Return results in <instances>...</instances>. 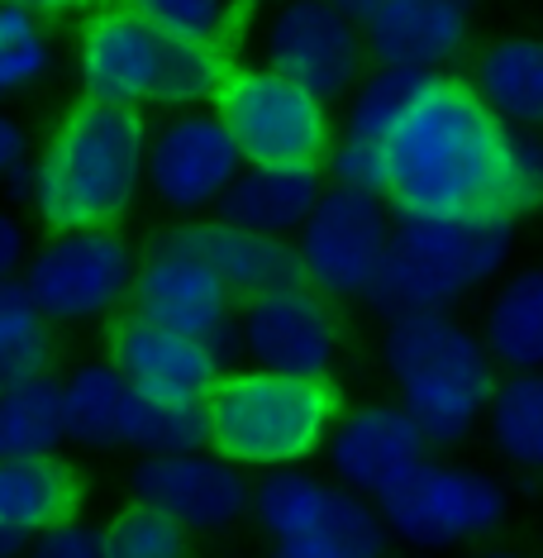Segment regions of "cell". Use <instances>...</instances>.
I'll list each match as a JSON object with an SVG mask.
<instances>
[{
	"mask_svg": "<svg viewBox=\"0 0 543 558\" xmlns=\"http://www.w3.org/2000/svg\"><path fill=\"white\" fill-rule=\"evenodd\" d=\"M515 130L467 77L434 72L386 138V206L396 220H510Z\"/></svg>",
	"mask_w": 543,
	"mask_h": 558,
	"instance_id": "cell-1",
	"label": "cell"
},
{
	"mask_svg": "<svg viewBox=\"0 0 543 558\" xmlns=\"http://www.w3.org/2000/svg\"><path fill=\"white\" fill-rule=\"evenodd\" d=\"M148 124L144 110L82 96L58 116L39 162L34 215L48 234L124 230L148 177Z\"/></svg>",
	"mask_w": 543,
	"mask_h": 558,
	"instance_id": "cell-2",
	"label": "cell"
},
{
	"mask_svg": "<svg viewBox=\"0 0 543 558\" xmlns=\"http://www.w3.org/2000/svg\"><path fill=\"white\" fill-rule=\"evenodd\" d=\"M348 397L334 373H276V367H224L206 397L210 453L248 473L300 468L324 453Z\"/></svg>",
	"mask_w": 543,
	"mask_h": 558,
	"instance_id": "cell-3",
	"label": "cell"
},
{
	"mask_svg": "<svg viewBox=\"0 0 543 558\" xmlns=\"http://www.w3.org/2000/svg\"><path fill=\"white\" fill-rule=\"evenodd\" d=\"M382 363L396 383V401L420 421L429 444L467 439L501 387L486 339L448 311L391 315Z\"/></svg>",
	"mask_w": 543,
	"mask_h": 558,
	"instance_id": "cell-4",
	"label": "cell"
},
{
	"mask_svg": "<svg viewBox=\"0 0 543 558\" xmlns=\"http://www.w3.org/2000/svg\"><path fill=\"white\" fill-rule=\"evenodd\" d=\"M510 244V220H396L368 301L386 320L410 311H448L505 268Z\"/></svg>",
	"mask_w": 543,
	"mask_h": 558,
	"instance_id": "cell-5",
	"label": "cell"
},
{
	"mask_svg": "<svg viewBox=\"0 0 543 558\" xmlns=\"http://www.w3.org/2000/svg\"><path fill=\"white\" fill-rule=\"evenodd\" d=\"M210 110L234 134L248 168H314L324 172L334 154V116L330 100L276 68H244L234 62Z\"/></svg>",
	"mask_w": 543,
	"mask_h": 558,
	"instance_id": "cell-6",
	"label": "cell"
},
{
	"mask_svg": "<svg viewBox=\"0 0 543 558\" xmlns=\"http://www.w3.org/2000/svg\"><path fill=\"white\" fill-rule=\"evenodd\" d=\"M377 506L396 539L415 549H458L496 535L510 515V492L482 468L424 459L386 497H377Z\"/></svg>",
	"mask_w": 543,
	"mask_h": 558,
	"instance_id": "cell-7",
	"label": "cell"
},
{
	"mask_svg": "<svg viewBox=\"0 0 543 558\" xmlns=\"http://www.w3.org/2000/svg\"><path fill=\"white\" fill-rule=\"evenodd\" d=\"M391 234H396V220L382 196L324 186L320 206L310 210L296 239L310 287L330 301H368L391 253Z\"/></svg>",
	"mask_w": 543,
	"mask_h": 558,
	"instance_id": "cell-8",
	"label": "cell"
},
{
	"mask_svg": "<svg viewBox=\"0 0 543 558\" xmlns=\"http://www.w3.org/2000/svg\"><path fill=\"white\" fill-rule=\"evenodd\" d=\"M268 68L310 86L320 100H344L372 72L362 24L334 0H282L268 20Z\"/></svg>",
	"mask_w": 543,
	"mask_h": 558,
	"instance_id": "cell-9",
	"label": "cell"
},
{
	"mask_svg": "<svg viewBox=\"0 0 543 558\" xmlns=\"http://www.w3.org/2000/svg\"><path fill=\"white\" fill-rule=\"evenodd\" d=\"M134 268L138 263L120 230H77L48 234V244L24 268V282L48 320H96L129 306Z\"/></svg>",
	"mask_w": 543,
	"mask_h": 558,
	"instance_id": "cell-10",
	"label": "cell"
},
{
	"mask_svg": "<svg viewBox=\"0 0 543 558\" xmlns=\"http://www.w3.org/2000/svg\"><path fill=\"white\" fill-rule=\"evenodd\" d=\"M129 311L162 320L182 335H196L230 363V349L238 344V306L230 287L214 277L210 263H200L192 248L153 234L134 268Z\"/></svg>",
	"mask_w": 543,
	"mask_h": 558,
	"instance_id": "cell-11",
	"label": "cell"
},
{
	"mask_svg": "<svg viewBox=\"0 0 543 558\" xmlns=\"http://www.w3.org/2000/svg\"><path fill=\"white\" fill-rule=\"evenodd\" d=\"M168 53H172L168 34L153 29L144 15H134L129 5L110 0V5L91 10L77 29L82 96L134 110L158 106L162 77H168Z\"/></svg>",
	"mask_w": 543,
	"mask_h": 558,
	"instance_id": "cell-12",
	"label": "cell"
},
{
	"mask_svg": "<svg viewBox=\"0 0 543 558\" xmlns=\"http://www.w3.org/2000/svg\"><path fill=\"white\" fill-rule=\"evenodd\" d=\"M106 363L120 367V377L138 397L182 401V405H206L214 383L230 367L206 339L182 335V329L162 320H148V315L129 306L106 325Z\"/></svg>",
	"mask_w": 543,
	"mask_h": 558,
	"instance_id": "cell-13",
	"label": "cell"
},
{
	"mask_svg": "<svg viewBox=\"0 0 543 558\" xmlns=\"http://www.w3.org/2000/svg\"><path fill=\"white\" fill-rule=\"evenodd\" d=\"M248 162L214 110H176L148 138V186L162 206L192 215L220 206Z\"/></svg>",
	"mask_w": 543,
	"mask_h": 558,
	"instance_id": "cell-14",
	"label": "cell"
},
{
	"mask_svg": "<svg viewBox=\"0 0 543 558\" xmlns=\"http://www.w3.org/2000/svg\"><path fill=\"white\" fill-rule=\"evenodd\" d=\"M238 349L252 367L276 373H330L344 349V315L314 287L272 291L238 311Z\"/></svg>",
	"mask_w": 543,
	"mask_h": 558,
	"instance_id": "cell-15",
	"label": "cell"
},
{
	"mask_svg": "<svg viewBox=\"0 0 543 558\" xmlns=\"http://www.w3.org/2000/svg\"><path fill=\"white\" fill-rule=\"evenodd\" d=\"M220 453H158L138 459L129 473V497L153 501L182 520L192 535H220L252 515V482Z\"/></svg>",
	"mask_w": 543,
	"mask_h": 558,
	"instance_id": "cell-16",
	"label": "cell"
},
{
	"mask_svg": "<svg viewBox=\"0 0 543 558\" xmlns=\"http://www.w3.org/2000/svg\"><path fill=\"white\" fill-rule=\"evenodd\" d=\"M158 234L172 239V244H182V248H192L200 263H210L214 277L230 287L238 311L252 306V301H262V296H272V291L310 287L300 244H292V239H282V234L244 230V225L220 220V215H210V220H176Z\"/></svg>",
	"mask_w": 543,
	"mask_h": 558,
	"instance_id": "cell-17",
	"label": "cell"
},
{
	"mask_svg": "<svg viewBox=\"0 0 543 558\" xmlns=\"http://www.w3.org/2000/svg\"><path fill=\"white\" fill-rule=\"evenodd\" d=\"M429 435L420 421L400 401H362L348 405L344 421L334 425L330 444V468L344 487L362 492V497H386L406 473H415L429 459Z\"/></svg>",
	"mask_w": 543,
	"mask_h": 558,
	"instance_id": "cell-18",
	"label": "cell"
},
{
	"mask_svg": "<svg viewBox=\"0 0 543 558\" xmlns=\"http://www.w3.org/2000/svg\"><path fill=\"white\" fill-rule=\"evenodd\" d=\"M372 62L444 72L472 39V0H382L362 20Z\"/></svg>",
	"mask_w": 543,
	"mask_h": 558,
	"instance_id": "cell-19",
	"label": "cell"
},
{
	"mask_svg": "<svg viewBox=\"0 0 543 558\" xmlns=\"http://www.w3.org/2000/svg\"><path fill=\"white\" fill-rule=\"evenodd\" d=\"M91 477L62 449L29 453V459H0V530L39 539L58 525H72L86 511Z\"/></svg>",
	"mask_w": 543,
	"mask_h": 558,
	"instance_id": "cell-20",
	"label": "cell"
},
{
	"mask_svg": "<svg viewBox=\"0 0 543 558\" xmlns=\"http://www.w3.org/2000/svg\"><path fill=\"white\" fill-rule=\"evenodd\" d=\"M324 196V172L314 168H244L224 192L220 220H234L258 234H292L310 220Z\"/></svg>",
	"mask_w": 543,
	"mask_h": 558,
	"instance_id": "cell-21",
	"label": "cell"
},
{
	"mask_svg": "<svg viewBox=\"0 0 543 558\" xmlns=\"http://www.w3.org/2000/svg\"><path fill=\"white\" fill-rule=\"evenodd\" d=\"M482 100L520 134H543V39L539 34H505L486 44L472 62Z\"/></svg>",
	"mask_w": 543,
	"mask_h": 558,
	"instance_id": "cell-22",
	"label": "cell"
},
{
	"mask_svg": "<svg viewBox=\"0 0 543 558\" xmlns=\"http://www.w3.org/2000/svg\"><path fill=\"white\" fill-rule=\"evenodd\" d=\"M58 367V335L24 277L0 282V397L44 383Z\"/></svg>",
	"mask_w": 543,
	"mask_h": 558,
	"instance_id": "cell-23",
	"label": "cell"
},
{
	"mask_svg": "<svg viewBox=\"0 0 543 558\" xmlns=\"http://www.w3.org/2000/svg\"><path fill=\"white\" fill-rule=\"evenodd\" d=\"M482 339L510 373H543V268L505 277L486 306Z\"/></svg>",
	"mask_w": 543,
	"mask_h": 558,
	"instance_id": "cell-24",
	"label": "cell"
},
{
	"mask_svg": "<svg viewBox=\"0 0 543 558\" xmlns=\"http://www.w3.org/2000/svg\"><path fill=\"white\" fill-rule=\"evenodd\" d=\"M386 539H391V525L382 506L338 482L320 525L300 539L276 544V558H386Z\"/></svg>",
	"mask_w": 543,
	"mask_h": 558,
	"instance_id": "cell-25",
	"label": "cell"
},
{
	"mask_svg": "<svg viewBox=\"0 0 543 558\" xmlns=\"http://www.w3.org/2000/svg\"><path fill=\"white\" fill-rule=\"evenodd\" d=\"M134 387L115 363H86L67 377V439L82 449H124Z\"/></svg>",
	"mask_w": 543,
	"mask_h": 558,
	"instance_id": "cell-26",
	"label": "cell"
},
{
	"mask_svg": "<svg viewBox=\"0 0 543 558\" xmlns=\"http://www.w3.org/2000/svg\"><path fill=\"white\" fill-rule=\"evenodd\" d=\"M67 439V383L44 377L0 397V459L53 453Z\"/></svg>",
	"mask_w": 543,
	"mask_h": 558,
	"instance_id": "cell-27",
	"label": "cell"
},
{
	"mask_svg": "<svg viewBox=\"0 0 543 558\" xmlns=\"http://www.w3.org/2000/svg\"><path fill=\"white\" fill-rule=\"evenodd\" d=\"M486 429L501 459L543 473V373L501 377L496 397L486 405Z\"/></svg>",
	"mask_w": 543,
	"mask_h": 558,
	"instance_id": "cell-28",
	"label": "cell"
},
{
	"mask_svg": "<svg viewBox=\"0 0 543 558\" xmlns=\"http://www.w3.org/2000/svg\"><path fill=\"white\" fill-rule=\"evenodd\" d=\"M338 482H324L300 468H276L252 487V520L272 535V544L300 539L320 525V515L330 511Z\"/></svg>",
	"mask_w": 543,
	"mask_h": 558,
	"instance_id": "cell-29",
	"label": "cell"
},
{
	"mask_svg": "<svg viewBox=\"0 0 543 558\" xmlns=\"http://www.w3.org/2000/svg\"><path fill=\"white\" fill-rule=\"evenodd\" d=\"M434 82V72H420V68H382L372 62V72L362 77V86L348 96V124L344 134H358V138H391L400 120L410 116V106L424 96V86Z\"/></svg>",
	"mask_w": 543,
	"mask_h": 558,
	"instance_id": "cell-30",
	"label": "cell"
},
{
	"mask_svg": "<svg viewBox=\"0 0 543 558\" xmlns=\"http://www.w3.org/2000/svg\"><path fill=\"white\" fill-rule=\"evenodd\" d=\"M124 449H138L144 459H158V453H200V449H210L206 405L153 401V397H138V391H134L129 425H124Z\"/></svg>",
	"mask_w": 543,
	"mask_h": 558,
	"instance_id": "cell-31",
	"label": "cell"
},
{
	"mask_svg": "<svg viewBox=\"0 0 543 558\" xmlns=\"http://www.w3.org/2000/svg\"><path fill=\"white\" fill-rule=\"evenodd\" d=\"M106 558H192V530L153 501L129 497L100 525Z\"/></svg>",
	"mask_w": 543,
	"mask_h": 558,
	"instance_id": "cell-32",
	"label": "cell"
},
{
	"mask_svg": "<svg viewBox=\"0 0 543 558\" xmlns=\"http://www.w3.org/2000/svg\"><path fill=\"white\" fill-rule=\"evenodd\" d=\"M120 5L144 15L168 39L214 44V48H230V53H234V39L244 34V24L252 20L244 10H234L230 0H120Z\"/></svg>",
	"mask_w": 543,
	"mask_h": 558,
	"instance_id": "cell-33",
	"label": "cell"
},
{
	"mask_svg": "<svg viewBox=\"0 0 543 558\" xmlns=\"http://www.w3.org/2000/svg\"><path fill=\"white\" fill-rule=\"evenodd\" d=\"M53 68V44L39 15L0 5V96L34 92Z\"/></svg>",
	"mask_w": 543,
	"mask_h": 558,
	"instance_id": "cell-34",
	"label": "cell"
},
{
	"mask_svg": "<svg viewBox=\"0 0 543 558\" xmlns=\"http://www.w3.org/2000/svg\"><path fill=\"white\" fill-rule=\"evenodd\" d=\"M330 172H334V186L386 201V144L382 138L338 134V144L330 154Z\"/></svg>",
	"mask_w": 543,
	"mask_h": 558,
	"instance_id": "cell-35",
	"label": "cell"
},
{
	"mask_svg": "<svg viewBox=\"0 0 543 558\" xmlns=\"http://www.w3.org/2000/svg\"><path fill=\"white\" fill-rule=\"evenodd\" d=\"M29 558H106V544H100V530L72 520V525H58L34 539Z\"/></svg>",
	"mask_w": 543,
	"mask_h": 558,
	"instance_id": "cell-36",
	"label": "cell"
},
{
	"mask_svg": "<svg viewBox=\"0 0 543 558\" xmlns=\"http://www.w3.org/2000/svg\"><path fill=\"white\" fill-rule=\"evenodd\" d=\"M20 268H29V239H24V225L10 210H0V282L15 277Z\"/></svg>",
	"mask_w": 543,
	"mask_h": 558,
	"instance_id": "cell-37",
	"label": "cell"
},
{
	"mask_svg": "<svg viewBox=\"0 0 543 558\" xmlns=\"http://www.w3.org/2000/svg\"><path fill=\"white\" fill-rule=\"evenodd\" d=\"M24 148H29V138H24V124L10 116V110H0V182H5V177L24 162Z\"/></svg>",
	"mask_w": 543,
	"mask_h": 558,
	"instance_id": "cell-38",
	"label": "cell"
},
{
	"mask_svg": "<svg viewBox=\"0 0 543 558\" xmlns=\"http://www.w3.org/2000/svg\"><path fill=\"white\" fill-rule=\"evenodd\" d=\"M0 5L29 10V15H39V20H62V15H91V10L110 5V0H0Z\"/></svg>",
	"mask_w": 543,
	"mask_h": 558,
	"instance_id": "cell-39",
	"label": "cell"
},
{
	"mask_svg": "<svg viewBox=\"0 0 543 558\" xmlns=\"http://www.w3.org/2000/svg\"><path fill=\"white\" fill-rule=\"evenodd\" d=\"M29 544H34V539H24V535H10V530H0V558H24V554H29Z\"/></svg>",
	"mask_w": 543,
	"mask_h": 558,
	"instance_id": "cell-40",
	"label": "cell"
},
{
	"mask_svg": "<svg viewBox=\"0 0 543 558\" xmlns=\"http://www.w3.org/2000/svg\"><path fill=\"white\" fill-rule=\"evenodd\" d=\"M334 5H338V10H348V15L362 24V20H368L372 10H377V5H382V0H334Z\"/></svg>",
	"mask_w": 543,
	"mask_h": 558,
	"instance_id": "cell-41",
	"label": "cell"
},
{
	"mask_svg": "<svg viewBox=\"0 0 543 558\" xmlns=\"http://www.w3.org/2000/svg\"><path fill=\"white\" fill-rule=\"evenodd\" d=\"M234 10H244V15H252V10H262V5H282V0H230Z\"/></svg>",
	"mask_w": 543,
	"mask_h": 558,
	"instance_id": "cell-42",
	"label": "cell"
},
{
	"mask_svg": "<svg viewBox=\"0 0 543 558\" xmlns=\"http://www.w3.org/2000/svg\"><path fill=\"white\" fill-rule=\"evenodd\" d=\"M477 558H525V554H515V549H482Z\"/></svg>",
	"mask_w": 543,
	"mask_h": 558,
	"instance_id": "cell-43",
	"label": "cell"
}]
</instances>
